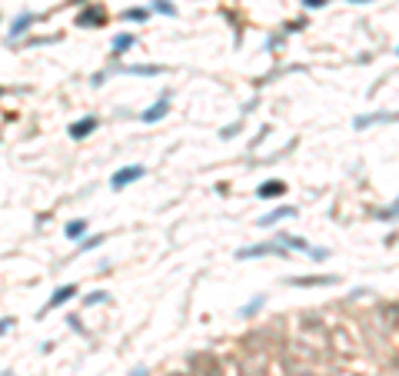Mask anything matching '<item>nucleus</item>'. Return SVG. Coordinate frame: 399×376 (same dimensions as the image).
I'll return each instance as SVG.
<instances>
[{
  "label": "nucleus",
  "instance_id": "nucleus-19",
  "mask_svg": "<svg viewBox=\"0 0 399 376\" xmlns=\"http://www.w3.org/2000/svg\"><path fill=\"white\" fill-rule=\"evenodd\" d=\"M100 243H104V237L96 233V237H87V240L80 243V250H93V247H100Z\"/></svg>",
  "mask_w": 399,
  "mask_h": 376
},
{
  "label": "nucleus",
  "instance_id": "nucleus-25",
  "mask_svg": "<svg viewBox=\"0 0 399 376\" xmlns=\"http://www.w3.org/2000/svg\"><path fill=\"white\" fill-rule=\"evenodd\" d=\"M353 4H366V0H353Z\"/></svg>",
  "mask_w": 399,
  "mask_h": 376
},
{
  "label": "nucleus",
  "instance_id": "nucleus-20",
  "mask_svg": "<svg viewBox=\"0 0 399 376\" xmlns=\"http://www.w3.org/2000/svg\"><path fill=\"white\" fill-rule=\"evenodd\" d=\"M260 306H263V296H260V300H253L250 306H243V316H253V313L260 310Z\"/></svg>",
  "mask_w": 399,
  "mask_h": 376
},
{
  "label": "nucleus",
  "instance_id": "nucleus-15",
  "mask_svg": "<svg viewBox=\"0 0 399 376\" xmlns=\"http://www.w3.org/2000/svg\"><path fill=\"white\" fill-rule=\"evenodd\" d=\"M150 17V10L146 7H133V10H123V20H146Z\"/></svg>",
  "mask_w": 399,
  "mask_h": 376
},
{
  "label": "nucleus",
  "instance_id": "nucleus-18",
  "mask_svg": "<svg viewBox=\"0 0 399 376\" xmlns=\"http://www.w3.org/2000/svg\"><path fill=\"white\" fill-rule=\"evenodd\" d=\"M83 230H87V223H83V220H73V223H67V237H80Z\"/></svg>",
  "mask_w": 399,
  "mask_h": 376
},
{
  "label": "nucleus",
  "instance_id": "nucleus-12",
  "mask_svg": "<svg viewBox=\"0 0 399 376\" xmlns=\"http://www.w3.org/2000/svg\"><path fill=\"white\" fill-rule=\"evenodd\" d=\"M130 47H133V33H120V37H113V54H127Z\"/></svg>",
  "mask_w": 399,
  "mask_h": 376
},
{
  "label": "nucleus",
  "instance_id": "nucleus-7",
  "mask_svg": "<svg viewBox=\"0 0 399 376\" xmlns=\"http://www.w3.org/2000/svg\"><path fill=\"white\" fill-rule=\"evenodd\" d=\"M283 193H286V183H283V180H266V183L260 186V197H266V200H270V197H283Z\"/></svg>",
  "mask_w": 399,
  "mask_h": 376
},
{
  "label": "nucleus",
  "instance_id": "nucleus-13",
  "mask_svg": "<svg viewBox=\"0 0 399 376\" xmlns=\"http://www.w3.org/2000/svg\"><path fill=\"white\" fill-rule=\"evenodd\" d=\"M296 287H323V283H333V276H296Z\"/></svg>",
  "mask_w": 399,
  "mask_h": 376
},
{
  "label": "nucleus",
  "instance_id": "nucleus-14",
  "mask_svg": "<svg viewBox=\"0 0 399 376\" xmlns=\"http://www.w3.org/2000/svg\"><path fill=\"white\" fill-rule=\"evenodd\" d=\"M383 120H392V113H373V117H356V130L369 127V123H383Z\"/></svg>",
  "mask_w": 399,
  "mask_h": 376
},
{
  "label": "nucleus",
  "instance_id": "nucleus-21",
  "mask_svg": "<svg viewBox=\"0 0 399 376\" xmlns=\"http://www.w3.org/2000/svg\"><path fill=\"white\" fill-rule=\"evenodd\" d=\"M233 133H239V123H233V127H226V130H223V136H226V140H230Z\"/></svg>",
  "mask_w": 399,
  "mask_h": 376
},
{
  "label": "nucleus",
  "instance_id": "nucleus-8",
  "mask_svg": "<svg viewBox=\"0 0 399 376\" xmlns=\"http://www.w3.org/2000/svg\"><path fill=\"white\" fill-rule=\"evenodd\" d=\"M73 293H77V287H73V283H67V287H60L54 296H50V303H47V306H50V310H54V306H64Z\"/></svg>",
  "mask_w": 399,
  "mask_h": 376
},
{
  "label": "nucleus",
  "instance_id": "nucleus-4",
  "mask_svg": "<svg viewBox=\"0 0 399 376\" xmlns=\"http://www.w3.org/2000/svg\"><path fill=\"white\" fill-rule=\"evenodd\" d=\"M167 113H170V100H167V97H160V100L143 113V117H140V120H143V123H157V120H163Z\"/></svg>",
  "mask_w": 399,
  "mask_h": 376
},
{
  "label": "nucleus",
  "instance_id": "nucleus-6",
  "mask_svg": "<svg viewBox=\"0 0 399 376\" xmlns=\"http://www.w3.org/2000/svg\"><path fill=\"white\" fill-rule=\"evenodd\" d=\"M33 20H37V14H30V10H24V14L17 17L14 20V27H10V40H17V37H20V33L27 30V27L33 24Z\"/></svg>",
  "mask_w": 399,
  "mask_h": 376
},
{
  "label": "nucleus",
  "instance_id": "nucleus-3",
  "mask_svg": "<svg viewBox=\"0 0 399 376\" xmlns=\"http://www.w3.org/2000/svg\"><path fill=\"white\" fill-rule=\"evenodd\" d=\"M104 20H107V10L100 7V4H96V7H87L83 14L77 17V27H90V24H93V27H100Z\"/></svg>",
  "mask_w": 399,
  "mask_h": 376
},
{
  "label": "nucleus",
  "instance_id": "nucleus-1",
  "mask_svg": "<svg viewBox=\"0 0 399 376\" xmlns=\"http://www.w3.org/2000/svg\"><path fill=\"white\" fill-rule=\"evenodd\" d=\"M143 173H146L143 167H123V170H117V173L110 176V183H113V190H123V186L136 183V180H140Z\"/></svg>",
  "mask_w": 399,
  "mask_h": 376
},
{
  "label": "nucleus",
  "instance_id": "nucleus-22",
  "mask_svg": "<svg viewBox=\"0 0 399 376\" xmlns=\"http://www.w3.org/2000/svg\"><path fill=\"white\" fill-rule=\"evenodd\" d=\"M303 4H306V7H310V10H316V7H323L326 0H303Z\"/></svg>",
  "mask_w": 399,
  "mask_h": 376
},
{
  "label": "nucleus",
  "instance_id": "nucleus-5",
  "mask_svg": "<svg viewBox=\"0 0 399 376\" xmlns=\"http://www.w3.org/2000/svg\"><path fill=\"white\" fill-rule=\"evenodd\" d=\"M93 130H96V117H83V120H77L70 127V136H73V140H83V136L93 133Z\"/></svg>",
  "mask_w": 399,
  "mask_h": 376
},
{
  "label": "nucleus",
  "instance_id": "nucleus-11",
  "mask_svg": "<svg viewBox=\"0 0 399 376\" xmlns=\"http://www.w3.org/2000/svg\"><path fill=\"white\" fill-rule=\"evenodd\" d=\"M123 73H136V77H157V73H163V67H150V64H136V67H123Z\"/></svg>",
  "mask_w": 399,
  "mask_h": 376
},
{
  "label": "nucleus",
  "instance_id": "nucleus-23",
  "mask_svg": "<svg viewBox=\"0 0 399 376\" xmlns=\"http://www.w3.org/2000/svg\"><path fill=\"white\" fill-rule=\"evenodd\" d=\"M10 326H14V320H0V336L7 333V330H10Z\"/></svg>",
  "mask_w": 399,
  "mask_h": 376
},
{
  "label": "nucleus",
  "instance_id": "nucleus-17",
  "mask_svg": "<svg viewBox=\"0 0 399 376\" xmlns=\"http://www.w3.org/2000/svg\"><path fill=\"white\" fill-rule=\"evenodd\" d=\"M107 300H110V293H104V290H96V293H90L87 300H83V303H87V306H93V303H107Z\"/></svg>",
  "mask_w": 399,
  "mask_h": 376
},
{
  "label": "nucleus",
  "instance_id": "nucleus-10",
  "mask_svg": "<svg viewBox=\"0 0 399 376\" xmlns=\"http://www.w3.org/2000/svg\"><path fill=\"white\" fill-rule=\"evenodd\" d=\"M286 216H296V210L293 207H279V210H273V213H266L260 223H263V226H273V223H279V220H286Z\"/></svg>",
  "mask_w": 399,
  "mask_h": 376
},
{
  "label": "nucleus",
  "instance_id": "nucleus-16",
  "mask_svg": "<svg viewBox=\"0 0 399 376\" xmlns=\"http://www.w3.org/2000/svg\"><path fill=\"white\" fill-rule=\"evenodd\" d=\"M153 10H157V14H167V17H173V14H176L170 0H153Z\"/></svg>",
  "mask_w": 399,
  "mask_h": 376
},
{
  "label": "nucleus",
  "instance_id": "nucleus-2",
  "mask_svg": "<svg viewBox=\"0 0 399 376\" xmlns=\"http://www.w3.org/2000/svg\"><path fill=\"white\" fill-rule=\"evenodd\" d=\"M273 253L283 256L286 250H283L276 240H273V243H263V247H246V250H239V260H250V256H273Z\"/></svg>",
  "mask_w": 399,
  "mask_h": 376
},
{
  "label": "nucleus",
  "instance_id": "nucleus-9",
  "mask_svg": "<svg viewBox=\"0 0 399 376\" xmlns=\"http://www.w3.org/2000/svg\"><path fill=\"white\" fill-rule=\"evenodd\" d=\"M276 243H286L289 250H300V253H310V250H313L306 240H300V237H289V233H279V237H276Z\"/></svg>",
  "mask_w": 399,
  "mask_h": 376
},
{
  "label": "nucleus",
  "instance_id": "nucleus-24",
  "mask_svg": "<svg viewBox=\"0 0 399 376\" xmlns=\"http://www.w3.org/2000/svg\"><path fill=\"white\" fill-rule=\"evenodd\" d=\"M130 376H146V369L140 366V369H133V373H130Z\"/></svg>",
  "mask_w": 399,
  "mask_h": 376
}]
</instances>
